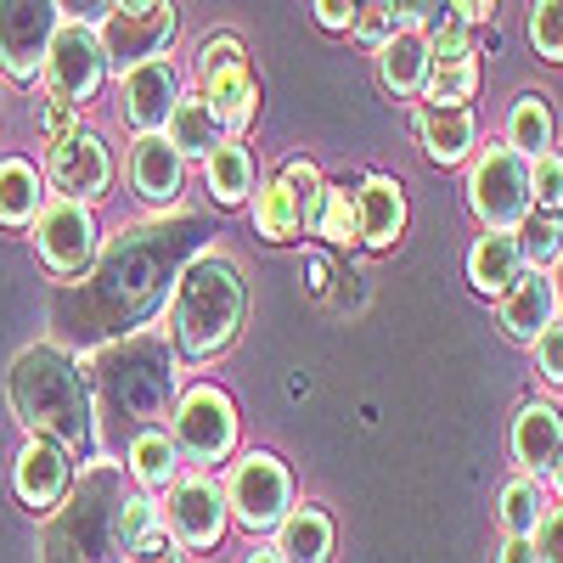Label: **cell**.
I'll return each instance as SVG.
<instances>
[{"instance_id": "6da1fadb", "label": "cell", "mask_w": 563, "mask_h": 563, "mask_svg": "<svg viewBox=\"0 0 563 563\" xmlns=\"http://www.w3.org/2000/svg\"><path fill=\"white\" fill-rule=\"evenodd\" d=\"M192 254H203L198 214H180L175 225H130L108 254H97V271H90V288L79 299L85 339H124L141 321H153L169 305L175 276Z\"/></svg>"}, {"instance_id": "7a4b0ae2", "label": "cell", "mask_w": 563, "mask_h": 563, "mask_svg": "<svg viewBox=\"0 0 563 563\" xmlns=\"http://www.w3.org/2000/svg\"><path fill=\"white\" fill-rule=\"evenodd\" d=\"M85 366L90 406H97V451L113 440L124 422H158L180 400V355L164 333H124L108 339Z\"/></svg>"}, {"instance_id": "3957f363", "label": "cell", "mask_w": 563, "mask_h": 563, "mask_svg": "<svg viewBox=\"0 0 563 563\" xmlns=\"http://www.w3.org/2000/svg\"><path fill=\"white\" fill-rule=\"evenodd\" d=\"M7 395H12V411L29 434L57 440L74 456L97 451V406H90L85 366L63 344H29L12 361Z\"/></svg>"}, {"instance_id": "277c9868", "label": "cell", "mask_w": 563, "mask_h": 563, "mask_svg": "<svg viewBox=\"0 0 563 563\" xmlns=\"http://www.w3.org/2000/svg\"><path fill=\"white\" fill-rule=\"evenodd\" d=\"M243 271L238 260H225V254H192L180 265L175 276V294H169V344L180 361H214L220 350H231V339H238V327H243Z\"/></svg>"}, {"instance_id": "5b68a950", "label": "cell", "mask_w": 563, "mask_h": 563, "mask_svg": "<svg viewBox=\"0 0 563 563\" xmlns=\"http://www.w3.org/2000/svg\"><path fill=\"white\" fill-rule=\"evenodd\" d=\"M119 501H124L119 467L97 456L79 474V496L57 507V525L45 536V563H113L119 558V541H113Z\"/></svg>"}, {"instance_id": "8992f818", "label": "cell", "mask_w": 563, "mask_h": 563, "mask_svg": "<svg viewBox=\"0 0 563 563\" xmlns=\"http://www.w3.org/2000/svg\"><path fill=\"white\" fill-rule=\"evenodd\" d=\"M238 406H231L225 389L214 384H192V389H180L175 411H169V440L180 451V462H192V467H214L225 462L231 451H238Z\"/></svg>"}, {"instance_id": "52a82bcc", "label": "cell", "mask_w": 563, "mask_h": 563, "mask_svg": "<svg viewBox=\"0 0 563 563\" xmlns=\"http://www.w3.org/2000/svg\"><path fill=\"white\" fill-rule=\"evenodd\" d=\"M198 85H203V102L220 119V130L243 135L254 124V113H260V79H254V68L243 57V40L238 34L203 40V52H198Z\"/></svg>"}, {"instance_id": "ba28073f", "label": "cell", "mask_w": 563, "mask_h": 563, "mask_svg": "<svg viewBox=\"0 0 563 563\" xmlns=\"http://www.w3.org/2000/svg\"><path fill=\"white\" fill-rule=\"evenodd\" d=\"M467 209L479 214L485 231H519V220L536 209L530 198V158H519L501 141V147H485L467 169Z\"/></svg>"}, {"instance_id": "9c48e42d", "label": "cell", "mask_w": 563, "mask_h": 563, "mask_svg": "<svg viewBox=\"0 0 563 563\" xmlns=\"http://www.w3.org/2000/svg\"><path fill=\"white\" fill-rule=\"evenodd\" d=\"M40 79H45V90H52V102H68V108H85L90 97H97L102 79H108L97 23L63 18L57 34H52V52H45V63H40Z\"/></svg>"}, {"instance_id": "30bf717a", "label": "cell", "mask_w": 563, "mask_h": 563, "mask_svg": "<svg viewBox=\"0 0 563 563\" xmlns=\"http://www.w3.org/2000/svg\"><path fill=\"white\" fill-rule=\"evenodd\" d=\"M175 0H141V7H108L97 18V40H102V57L108 74H124L135 63H153L169 52L175 40Z\"/></svg>"}, {"instance_id": "8fae6325", "label": "cell", "mask_w": 563, "mask_h": 563, "mask_svg": "<svg viewBox=\"0 0 563 563\" xmlns=\"http://www.w3.org/2000/svg\"><path fill=\"white\" fill-rule=\"evenodd\" d=\"M294 507V474L271 451H249L225 474V512L243 530H276L282 512Z\"/></svg>"}, {"instance_id": "7c38bea8", "label": "cell", "mask_w": 563, "mask_h": 563, "mask_svg": "<svg viewBox=\"0 0 563 563\" xmlns=\"http://www.w3.org/2000/svg\"><path fill=\"white\" fill-rule=\"evenodd\" d=\"M34 249L57 276H85L90 265H97V254H102V231H97L90 203L45 198L40 214H34Z\"/></svg>"}, {"instance_id": "4fadbf2b", "label": "cell", "mask_w": 563, "mask_h": 563, "mask_svg": "<svg viewBox=\"0 0 563 563\" xmlns=\"http://www.w3.org/2000/svg\"><path fill=\"white\" fill-rule=\"evenodd\" d=\"M225 490L214 485V479H203V474H180L169 490H164V501H158V525L175 536V547L180 552H209V547H220V536H225Z\"/></svg>"}, {"instance_id": "5bb4252c", "label": "cell", "mask_w": 563, "mask_h": 563, "mask_svg": "<svg viewBox=\"0 0 563 563\" xmlns=\"http://www.w3.org/2000/svg\"><path fill=\"white\" fill-rule=\"evenodd\" d=\"M57 23H63L57 0H0V68H7V79L18 85L40 79Z\"/></svg>"}, {"instance_id": "9a60e30c", "label": "cell", "mask_w": 563, "mask_h": 563, "mask_svg": "<svg viewBox=\"0 0 563 563\" xmlns=\"http://www.w3.org/2000/svg\"><path fill=\"white\" fill-rule=\"evenodd\" d=\"M12 490L29 512H40V519H52V512L68 501L74 490V451H63L57 440L45 434H29L18 462H12Z\"/></svg>"}, {"instance_id": "2e32d148", "label": "cell", "mask_w": 563, "mask_h": 563, "mask_svg": "<svg viewBox=\"0 0 563 563\" xmlns=\"http://www.w3.org/2000/svg\"><path fill=\"white\" fill-rule=\"evenodd\" d=\"M119 97H124V124L135 135H153L169 124V108L180 102V74L169 57H153V63H135L119 74Z\"/></svg>"}, {"instance_id": "e0dca14e", "label": "cell", "mask_w": 563, "mask_h": 563, "mask_svg": "<svg viewBox=\"0 0 563 563\" xmlns=\"http://www.w3.org/2000/svg\"><path fill=\"white\" fill-rule=\"evenodd\" d=\"M108 180H113V158L102 147V135H90V130H74L63 141H52V186L63 198H102L108 192Z\"/></svg>"}, {"instance_id": "ac0fdd59", "label": "cell", "mask_w": 563, "mask_h": 563, "mask_svg": "<svg viewBox=\"0 0 563 563\" xmlns=\"http://www.w3.org/2000/svg\"><path fill=\"white\" fill-rule=\"evenodd\" d=\"M563 456V411L547 400H525L512 411V462L519 474H552V462Z\"/></svg>"}, {"instance_id": "d6986e66", "label": "cell", "mask_w": 563, "mask_h": 563, "mask_svg": "<svg viewBox=\"0 0 563 563\" xmlns=\"http://www.w3.org/2000/svg\"><path fill=\"white\" fill-rule=\"evenodd\" d=\"M355 225H361V243L366 249H395L400 231H406V192L395 175H366L355 186Z\"/></svg>"}, {"instance_id": "ffe728a7", "label": "cell", "mask_w": 563, "mask_h": 563, "mask_svg": "<svg viewBox=\"0 0 563 563\" xmlns=\"http://www.w3.org/2000/svg\"><path fill=\"white\" fill-rule=\"evenodd\" d=\"M130 180H135V192L147 198V203H175V198H180V186H186V158L169 147L164 130L135 135V147H130Z\"/></svg>"}, {"instance_id": "44dd1931", "label": "cell", "mask_w": 563, "mask_h": 563, "mask_svg": "<svg viewBox=\"0 0 563 563\" xmlns=\"http://www.w3.org/2000/svg\"><path fill=\"white\" fill-rule=\"evenodd\" d=\"M434 68V52H429V40H422L417 23H400L384 45H378V79L389 97H422V79H429Z\"/></svg>"}, {"instance_id": "7402d4cb", "label": "cell", "mask_w": 563, "mask_h": 563, "mask_svg": "<svg viewBox=\"0 0 563 563\" xmlns=\"http://www.w3.org/2000/svg\"><path fill=\"white\" fill-rule=\"evenodd\" d=\"M552 316H558L552 276L525 265V276L512 282L507 294H501V333H507V339H519V344H530V339L541 333V327H547Z\"/></svg>"}, {"instance_id": "603a6c76", "label": "cell", "mask_w": 563, "mask_h": 563, "mask_svg": "<svg viewBox=\"0 0 563 563\" xmlns=\"http://www.w3.org/2000/svg\"><path fill=\"white\" fill-rule=\"evenodd\" d=\"M417 141L434 164H462L467 153L479 147V124H474V108H417Z\"/></svg>"}, {"instance_id": "cb8c5ba5", "label": "cell", "mask_w": 563, "mask_h": 563, "mask_svg": "<svg viewBox=\"0 0 563 563\" xmlns=\"http://www.w3.org/2000/svg\"><path fill=\"white\" fill-rule=\"evenodd\" d=\"M519 276H525L519 238H512V231H485V238L474 243V254H467V282H474V294L501 299Z\"/></svg>"}, {"instance_id": "d4e9b609", "label": "cell", "mask_w": 563, "mask_h": 563, "mask_svg": "<svg viewBox=\"0 0 563 563\" xmlns=\"http://www.w3.org/2000/svg\"><path fill=\"white\" fill-rule=\"evenodd\" d=\"M282 563H333V519L321 507H288L276 525Z\"/></svg>"}, {"instance_id": "484cf974", "label": "cell", "mask_w": 563, "mask_h": 563, "mask_svg": "<svg viewBox=\"0 0 563 563\" xmlns=\"http://www.w3.org/2000/svg\"><path fill=\"white\" fill-rule=\"evenodd\" d=\"M124 467H130V479L135 485H147V490H169L180 479V451L164 429H135L130 434V451H124Z\"/></svg>"}, {"instance_id": "4316f807", "label": "cell", "mask_w": 563, "mask_h": 563, "mask_svg": "<svg viewBox=\"0 0 563 563\" xmlns=\"http://www.w3.org/2000/svg\"><path fill=\"white\" fill-rule=\"evenodd\" d=\"M254 225H260L265 243H294L299 231H305V198L282 175L260 180V192H254Z\"/></svg>"}, {"instance_id": "83f0119b", "label": "cell", "mask_w": 563, "mask_h": 563, "mask_svg": "<svg viewBox=\"0 0 563 563\" xmlns=\"http://www.w3.org/2000/svg\"><path fill=\"white\" fill-rule=\"evenodd\" d=\"M164 135H169V147H175L180 158H209L220 141H225V130H220V119L209 113L203 97H180V102L169 108Z\"/></svg>"}, {"instance_id": "f1b7e54d", "label": "cell", "mask_w": 563, "mask_h": 563, "mask_svg": "<svg viewBox=\"0 0 563 563\" xmlns=\"http://www.w3.org/2000/svg\"><path fill=\"white\" fill-rule=\"evenodd\" d=\"M305 231H310V238H321V243H333V249L361 243L355 192H350V186H327V180H321V192H316V203H310V214H305Z\"/></svg>"}, {"instance_id": "f546056e", "label": "cell", "mask_w": 563, "mask_h": 563, "mask_svg": "<svg viewBox=\"0 0 563 563\" xmlns=\"http://www.w3.org/2000/svg\"><path fill=\"white\" fill-rule=\"evenodd\" d=\"M203 180H209V198L214 203H243L254 192V158L243 141H220V147L203 158Z\"/></svg>"}, {"instance_id": "4dcf8cb0", "label": "cell", "mask_w": 563, "mask_h": 563, "mask_svg": "<svg viewBox=\"0 0 563 563\" xmlns=\"http://www.w3.org/2000/svg\"><path fill=\"white\" fill-rule=\"evenodd\" d=\"M552 135H558V124H552L547 97H541V90H525V97L507 108V147L519 158H536V153L552 147Z\"/></svg>"}, {"instance_id": "1f68e13d", "label": "cell", "mask_w": 563, "mask_h": 563, "mask_svg": "<svg viewBox=\"0 0 563 563\" xmlns=\"http://www.w3.org/2000/svg\"><path fill=\"white\" fill-rule=\"evenodd\" d=\"M45 192L29 158H0V225H34Z\"/></svg>"}, {"instance_id": "d6a6232c", "label": "cell", "mask_w": 563, "mask_h": 563, "mask_svg": "<svg viewBox=\"0 0 563 563\" xmlns=\"http://www.w3.org/2000/svg\"><path fill=\"white\" fill-rule=\"evenodd\" d=\"M479 90V63L474 57H451V63H434L429 79H422V102L429 108H467Z\"/></svg>"}, {"instance_id": "836d02e7", "label": "cell", "mask_w": 563, "mask_h": 563, "mask_svg": "<svg viewBox=\"0 0 563 563\" xmlns=\"http://www.w3.org/2000/svg\"><path fill=\"white\" fill-rule=\"evenodd\" d=\"M422 40H429V52H434V63H451V57H474V29H467L462 18H456V7L451 0H434L429 12H422Z\"/></svg>"}, {"instance_id": "e575fe53", "label": "cell", "mask_w": 563, "mask_h": 563, "mask_svg": "<svg viewBox=\"0 0 563 563\" xmlns=\"http://www.w3.org/2000/svg\"><path fill=\"white\" fill-rule=\"evenodd\" d=\"M512 238H519V254H525L530 271H547V265H558V254H563V220L530 209V214L519 220V231H512Z\"/></svg>"}, {"instance_id": "d590c367", "label": "cell", "mask_w": 563, "mask_h": 563, "mask_svg": "<svg viewBox=\"0 0 563 563\" xmlns=\"http://www.w3.org/2000/svg\"><path fill=\"white\" fill-rule=\"evenodd\" d=\"M541 512H547V496H541V485L530 474L507 479V490H501V530L507 536H536Z\"/></svg>"}, {"instance_id": "8d00e7d4", "label": "cell", "mask_w": 563, "mask_h": 563, "mask_svg": "<svg viewBox=\"0 0 563 563\" xmlns=\"http://www.w3.org/2000/svg\"><path fill=\"white\" fill-rule=\"evenodd\" d=\"M530 198L541 214H563V153L558 147L530 158Z\"/></svg>"}, {"instance_id": "74e56055", "label": "cell", "mask_w": 563, "mask_h": 563, "mask_svg": "<svg viewBox=\"0 0 563 563\" xmlns=\"http://www.w3.org/2000/svg\"><path fill=\"white\" fill-rule=\"evenodd\" d=\"M158 530V501H147V496H124L119 501V512H113V541H119V558L141 541V536H153Z\"/></svg>"}, {"instance_id": "f35d334b", "label": "cell", "mask_w": 563, "mask_h": 563, "mask_svg": "<svg viewBox=\"0 0 563 563\" xmlns=\"http://www.w3.org/2000/svg\"><path fill=\"white\" fill-rule=\"evenodd\" d=\"M530 45L536 57L563 63V0H536L530 7Z\"/></svg>"}, {"instance_id": "ab89813d", "label": "cell", "mask_w": 563, "mask_h": 563, "mask_svg": "<svg viewBox=\"0 0 563 563\" xmlns=\"http://www.w3.org/2000/svg\"><path fill=\"white\" fill-rule=\"evenodd\" d=\"M395 29H400V18H395L389 0H361V7H355V23H350V34H355V40H366L372 52H378V45H384Z\"/></svg>"}, {"instance_id": "60d3db41", "label": "cell", "mask_w": 563, "mask_h": 563, "mask_svg": "<svg viewBox=\"0 0 563 563\" xmlns=\"http://www.w3.org/2000/svg\"><path fill=\"white\" fill-rule=\"evenodd\" d=\"M530 350H536V366H541V378L552 384V389H563V316H552L541 333L530 339Z\"/></svg>"}, {"instance_id": "b9f144b4", "label": "cell", "mask_w": 563, "mask_h": 563, "mask_svg": "<svg viewBox=\"0 0 563 563\" xmlns=\"http://www.w3.org/2000/svg\"><path fill=\"white\" fill-rule=\"evenodd\" d=\"M180 558H186V552L175 547V536H169L164 525H158L153 536H141V541L124 552V563H180Z\"/></svg>"}, {"instance_id": "7bdbcfd3", "label": "cell", "mask_w": 563, "mask_h": 563, "mask_svg": "<svg viewBox=\"0 0 563 563\" xmlns=\"http://www.w3.org/2000/svg\"><path fill=\"white\" fill-rule=\"evenodd\" d=\"M536 558L541 563H563V507H547L541 512V525H536Z\"/></svg>"}, {"instance_id": "ee69618b", "label": "cell", "mask_w": 563, "mask_h": 563, "mask_svg": "<svg viewBox=\"0 0 563 563\" xmlns=\"http://www.w3.org/2000/svg\"><path fill=\"white\" fill-rule=\"evenodd\" d=\"M355 7H361V0H316V18H321V29L350 34V23H355Z\"/></svg>"}, {"instance_id": "f6af8a7d", "label": "cell", "mask_w": 563, "mask_h": 563, "mask_svg": "<svg viewBox=\"0 0 563 563\" xmlns=\"http://www.w3.org/2000/svg\"><path fill=\"white\" fill-rule=\"evenodd\" d=\"M74 113H79V108H68V102H52V108H45V135H52V141L74 135V130H79V124H74Z\"/></svg>"}, {"instance_id": "bcb514c9", "label": "cell", "mask_w": 563, "mask_h": 563, "mask_svg": "<svg viewBox=\"0 0 563 563\" xmlns=\"http://www.w3.org/2000/svg\"><path fill=\"white\" fill-rule=\"evenodd\" d=\"M496 563H541V558H536V541L530 536H507L501 552H496Z\"/></svg>"}, {"instance_id": "7dc6e473", "label": "cell", "mask_w": 563, "mask_h": 563, "mask_svg": "<svg viewBox=\"0 0 563 563\" xmlns=\"http://www.w3.org/2000/svg\"><path fill=\"white\" fill-rule=\"evenodd\" d=\"M108 7H113V0H57V12L63 18H79V23H97Z\"/></svg>"}, {"instance_id": "c3c4849f", "label": "cell", "mask_w": 563, "mask_h": 563, "mask_svg": "<svg viewBox=\"0 0 563 563\" xmlns=\"http://www.w3.org/2000/svg\"><path fill=\"white\" fill-rule=\"evenodd\" d=\"M451 7H456V18H462L467 29H479V23H490L496 0H451Z\"/></svg>"}, {"instance_id": "681fc988", "label": "cell", "mask_w": 563, "mask_h": 563, "mask_svg": "<svg viewBox=\"0 0 563 563\" xmlns=\"http://www.w3.org/2000/svg\"><path fill=\"white\" fill-rule=\"evenodd\" d=\"M389 7H395V18H400V23H422V12H429L434 0H389Z\"/></svg>"}, {"instance_id": "f907efd6", "label": "cell", "mask_w": 563, "mask_h": 563, "mask_svg": "<svg viewBox=\"0 0 563 563\" xmlns=\"http://www.w3.org/2000/svg\"><path fill=\"white\" fill-rule=\"evenodd\" d=\"M305 276H310V288L321 294L327 288V260H305Z\"/></svg>"}, {"instance_id": "816d5d0a", "label": "cell", "mask_w": 563, "mask_h": 563, "mask_svg": "<svg viewBox=\"0 0 563 563\" xmlns=\"http://www.w3.org/2000/svg\"><path fill=\"white\" fill-rule=\"evenodd\" d=\"M243 563H282V552H276V547H265V552H249Z\"/></svg>"}, {"instance_id": "f5cc1de1", "label": "cell", "mask_w": 563, "mask_h": 563, "mask_svg": "<svg viewBox=\"0 0 563 563\" xmlns=\"http://www.w3.org/2000/svg\"><path fill=\"white\" fill-rule=\"evenodd\" d=\"M552 294H558V316H563V254H558V276H552Z\"/></svg>"}, {"instance_id": "db71d44e", "label": "cell", "mask_w": 563, "mask_h": 563, "mask_svg": "<svg viewBox=\"0 0 563 563\" xmlns=\"http://www.w3.org/2000/svg\"><path fill=\"white\" fill-rule=\"evenodd\" d=\"M552 490H558V496H563V456H558V462H552Z\"/></svg>"}, {"instance_id": "11a10c76", "label": "cell", "mask_w": 563, "mask_h": 563, "mask_svg": "<svg viewBox=\"0 0 563 563\" xmlns=\"http://www.w3.org/2000/svg\"><path fill=\"white\" fill-rule=\"evenodd\" d=\"M113 7H141V0H113Z\"/></svg>"}]
</instances>
